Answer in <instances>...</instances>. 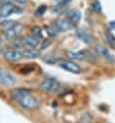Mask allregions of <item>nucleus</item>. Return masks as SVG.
<instances>
[{
  "instance_id": "obj_7",
  "label": "nucleus",
  "mask_w": 115,
  "mask_h": 123,
  "mask_svg": "<svg viewBox=\"0 0 115 123\" xmlns=\"http://www.w3.org/2000/svg\"><path fill=\"white\" fill-rule=\"evenodd\" d=\"M4 57L7 61H10V62H16V61H19L23 58V53L20 52L19 50L16 49H10L7 50L4 53Z\"/></svg>"
},
{
  "instance_id": "obj_19",
  "label": "nucleus",
  "mask_w": 115,
  "mask_h": 123,
  "mask_svg": "<svg viewBox=\"0 0 115 123\" xmlns=\"http://www.w3.org/2000/svg\"><path fill=\"white\" fill-rule=\"evenodd\" d=\"M13 24H15V21H3V22L1 23V26L6 30V29L10 28V27L13 25Z\"/></svg>"
},
{
  "instance_id": "obj_13",
  "label": "nucleus",
  "mask_w": 115,
  "mask_h": 123,
  "mask_svg": "<svg viewBox=\"0 0 115 123\" xmlns=\"http://www.w3.org/2000/svg\"><path fill=\"white\" fill-rule=\"evenodd\" d=\"M39 56H40V52L38 50L34 49V48L29 49V50H25L23 52V57L27 58V59H36Z\"/></svg>"
},
{
  "instance_id": "obj_12",
  "label": "nucleus",
  "mask_w": 115,
  "mask_h": 123,
  "mask_svg": "<svg viewBox=\"0 0 115 123\" xmlns=\"http://www.w3.org/2000/svg\"><path fill=\"white\" fill-rule=\"evenodd\" d=\"M13 9H15V5H12L10 2L4 3L0 7V17L1 18H5V17H8L9 15H12Z\"/></svg>"
},
{
  "instance_id": "obj_8",
  "label": "nucleus",
  "mask_w": 115,
  "mask_h": 123,
  "mask_svg": "<svg viewBox=\"0 0 115 123\" xmlns=\"http://www.w3.org/2000/svg\"><path fill=\"white\" fill-rule=\"evenodd\" d=\"M76 35H77V37H78L80 40H82L83 43H87V45H90V43H93V42H94L93 34L89 33L85 29H79V30H77Z\"/></svg>"
},
{
  "instance_id": "obj_23",
  "label": "nucleus",
  "mask_w": 115,
  "mask_h": 123,
  "mask_svg": "<svg viewBox=\"0 0 115 123\" xmlns=\"http://www.w3.org/2000/svg\"><path fill=\"white\" fill-rule=\"evenodd\" d=\"M58 4H67L68 2H70L71 0H55Z\"/></svg>"
},
{
  "instance_id": "obj_10",
  "label": "nucleus",
  "mask_w": 115,
  "mask_h": 123,
  "mask_svg": "<svg viewBox=\"0 0 115 123\" xmlns=\"http://www.w3.org/2000/svg\"><path fill=\"white\" fill-rule=\"evenodd\" d=\"M96 51H97V53L99 54V55L101 56H103L105 59H107L108 61H110V62H113L114 61V57L113 55L109 52V50L107 49V48H105L104 46H97L96 47Z\"/></svg>"
},
{
  "instance_id": "obj_9",
  "label": "nucleus",
  "mask_w": 115,
  "mask_h": 123,
  "mask_svg": "<svg viewBox=\"0 0 115 123\" xmlns=\"http://www.w3.org/2000/svg\"><path fill=\"white\" fill-rule=\"evenodd\" d=\"M80 18L81 15L78 9H71V11L67 12V19H68V21L71 23L72 26L77 25L80 21Z\"/></svg>"
},
{
  "instance_id": "obj_27",
  "label": "nucleus",
  "mask_w": 115,
  "mask_h": 123,
  "mask_svg": "<svg viewBox=\"0 0 115 123\" xmlns=\"http://www.w3.org/2000/svg\"><path fill=\"white\" fill-rule=\"evenodd\" d=\"M0 19H1V17H0Z\"/></svg>"
},
{
  "instance_id": "obj_5",
  "label": "nucleus",
  "mask_w": 115,
  "mask_h": 123,
  "mask_svg": "<svg viewBox=\"0 0 115 123\" xmlns=\"http://www.w3.org/2000/svg\"><path fill=\"white\" fill-rule=\"evenodd\" d=\"M60 66L64 69L70 71L72 74H80L81 73V67L77 63L71 60H61L60 61Z\"/></svg>"
},
{
  "instance_id": "obj_25",
  "label": "nucleus",
  "mask_w": 115,
  "mask_h": 123,
  "mask_svg": "<svg viewBox=\"0 0 115 123\" xmlns=\"http://www.w3.org/2000/svg\"><path fill=\"white\" fill-rule=\"evenodd\" d=\"M16 3H19V4H25L27 2V0H16Z\"/></svg>"
},
{
  "instance_id": "obj_16",
  "label": "nucleus",
  "mask_w": 115,
  "mask_h": 123,
  "mask_svg": "<svg viewBox=\"0 0 115 123\" xmlns=\"http://www.w3.org/2000/svg\"><path fill=\"white\" fill-rule=\"evenodd\" d=\"M31 34L33 36H35V37H37V38L40 39L42 37V29H41V27H39V26L33 27V28L31 29Z\"/></svg>"
},
{
  "instance_id": "obj_6",
  "label": "nucleus",
  "mask_w": 115,
  "mask_h": 123,
  "mask_svg": "<svg viewBox=\"0 0 115 123\" xmlns=\"http://www.w3.org/2000/svg\"><path fill=\"white\" fill-rule=\"evenodd\" d=\"M68 56L73 59L78 60H89V61H94V58L92 55V53L89 51H79V52H68Z\"/></svg>"
},
{
  "instance_id": "obj_26",
  "label": "nucleus",
  "mask_w": 115,
  "mask_h": 123,
  "mask_svg": "<svg viewBox=\"0 0 115 123\" xmlns=\"http://www.w3.org/2000/svg\"><path fill=\"white\" fill-rule=\"evenodd\" d=\"M1 42H2V38H1V36H0V43H1Z\"/></svg>"
},
{
  "instance_id": "obj_15",
  "label": "nucleus",
  "mask_w": 115,
  "mask_h": 123,
  "mask_svg": "<svg viewBox=\"0 0 115 123\" xmlns=\"http://www.w3.org/2000/svg\"><path fill=\"white\" fill-rule=\"evenodd\" d=\"M105 35H106V38H107V42L109 43L110 47L115 48V36L114 34L110 31V30H106L105 31Z\"/></svg>"
},
{
  "instance_id": "obj_28",
  "label": "nucleus",
  "mask_w": 115,
  "mask_h": 123,
  "mask_svg": "<svg viewBox=\"0 0 115 123\" xmlns=\"http://www.w3.org/2000/svg\"><path fill=\"white\" fill-rule=\"evenodd\" d=\"M0 1H1V0H0Z\"/></svg>"
},
{
  "instance_id": "obj_22",
  "label": "nucleus",
  "mask_w": 115,
  "mask_h": 123,
  "mask_svg": "<svg viewBox=\"0 0 115 123\" xmlns=\"http://www.w3.org/2000/svg\"><path fill=\"white\" fill-rule=\"evenodd\" d=\"M50 43H52V42H50L49 39H44V40L42 42V43H41V50L46 49L47 47H49Z\"/></svg>"
},
{
  "instance_id": "obj_4",
  "label": "nucleus",
  "mask_w": 115,
  "mask_h": 123,
  "mask_svg": "<svg viewBox=\"0 0 115 123\" xmlns=\"http://www.w3.org/2000/svg\"><path fill=\"white\" fill-rule=\"evenodd\" d=\"M23 28L24 26L22 25V24L20 23H15L13 25L10 27V28L6 29L5 30V37L7 40H11L13 38H16V36H19L20 34H21V32L23 31Z\"/></svg>"
},
{
  "instance_id": "obj_3",
  "label": "nucleus",
  "mask_w": 115,
  "mask_h": 123,
  "mask_svg": "<svg viewBox=\"0 0 115 123\" xmlns=\"http://www.w3.org/2000/svg\"><path fill=\"white\" fill-rule=\"evenodd\" d=\"M16 78L9 70L5 68H0V84L3 86H12L16 84Z\"/></svg>"
},
{
  "instance_id": "obj_2",
  "label": "nucleus",
  "mask_w": 115,
  "mask_h": 123,
  "mask_svg": "<svg viewBox=\"0 0 115 123\" xmlns=\"http://www.w3.org/2000/svg\"><path fill=\"white\" fill-rule=\"evenodd\" d=\"M39 88L45 93H53L60 89V84L55 79H45L40 83Z\"/></svg>"
},
{
  "instance_id": "obj_17",
  "label": "nucleus",
  "mask_w": 115,
  "mask_h": 123,
  "mask_svg": "<svg viewBox=\"0 0 115 123\" xmlns=\"http://www.w3.org/2000/svg\"><path fill=\"white\" fill-rule=\"evenodd\" d=\"M46 9H47V7H46L45 5H40L39 7L36 9V12H35V16H36V17H42V16L45 13Z\"/></svg>"
},
{
  "instance_id": "obj_14",
  "label": "nucleus",
  "mask_w": 115,
  "mask_h": 123,
  "mask_svg": "<svg viewBox=\"0 0 115 123\" xmlns=\"http://www.w3.org/2000/svg\"><path fill=\"white\" fill-rule=\"evenodd\" d=\"M39 42H40V39L39 38H37V37L35 36H28V37H26L25 38V45L26 46H28V47H31V48H35L39 45Z\"/></svg>"
},
{
  "instance_id": "obj_24",
  "label": "nucleus",
  "mask_w": 115,
  "mask_h": 123,
  "mask_svg": "<svg viewBox=\"0 0 115 123\" xmlns=\"http://www.w3.org/2000/svg\"><path fill=\"white\" fill-rule=\"evenodd\" d=\"M109 26H110V28L114 29V28H115V21H111V22L109 23Z\"/></svg>"
},
{
  "instance_id": "obj_21",
  "label": "nucleus",
  "mask_w": 115,
  "mask_h": 123,
  "mask_svg": "<svg viewBox=\"0 0 115 123\" xmlns=\"http://www.w3.org/2000/svg\"><path fill=\"white\" fill-rule=\"evenodd\" d=\"M46 32H47V34H48L50 37L56 36V34H57L56 30H55V29H52V27H46Z\"/></svg>"
},
{
  "instance_id": "obj_11",
  "label": "nucleus",
  "mask_w": 115,
  "mask_h": 123,
  "mask_svg": "<svg viewBox=\"0 0 115 123\" xmlns=\"http://www.w3.org/2000/svg\"><path fill=\"white\" fill-rule=\"evenodd\" d=\"M56 25H57V29H59L60 31H67L72 27L71 23L68 21L67 18H59L56 21Z\"/></svg>"
},
{
  "instance_id": "obj_20",
  "label": "nucleus",
  "mask_w": 115,
  "mask_h": 123,
  "mask_svg": "<svg viewBox=\"0 0 115 123\" xmlns=\"http://www.w3.org/2000/svg\"><path fill=\"white\" fill-rule=\"evenodd\" d=\"M43 60L45 61V62H47V63H50V64H52V63H55L56 62V58H53L52 57V55H47L46 57H44L43 58Z\"/></svg>"
},
{
  "instance_id": "obj_18",
  "label": "nucleus",
  "mask_w": 115,
  "mask_h": 123,
  "mask_svg": "<svg viewBox=\"0 0 115 123\" xmlns=\"http://www.w3.org/2000/svg\"><path fill=\"white\" fill-rule=\"evenodd\" d=\"M92 7L96 12H102V7H101V3L98 0H94L92 3Z\"/></svg>"
},
{
  "instance_id": "obj_1",
  "label": "nucleus",
  "mask_w": 115,
  "mask_h": 123,
  "mask_svg": "<svg viewBox=\"0 0 115 123\" xmlns=\"http://www.w3.org/2000/svg\"><path fill=\"white\" fill-rule=\"evenodd\" d=\"M10 96L12 99L18 101L21 107L29 111H35L39 108L38 99L31 94V91L25 88H18L11 91Z\"/></svg>"
}]
</instances>
